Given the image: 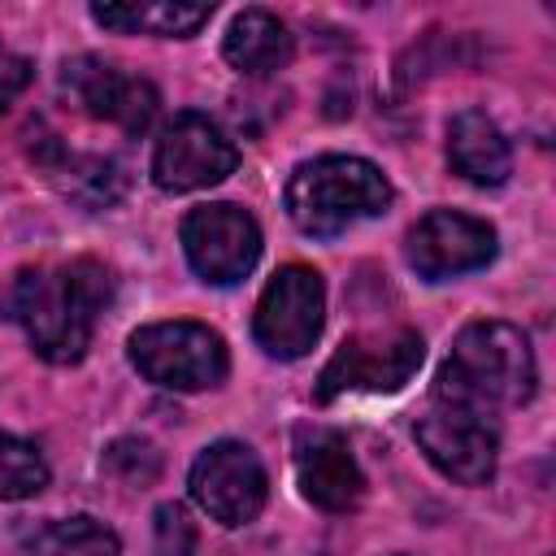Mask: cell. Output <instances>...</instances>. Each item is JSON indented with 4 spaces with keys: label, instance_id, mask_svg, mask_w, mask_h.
Masks as SVG:
<instances>
[{
    "label": "cell",
    "instance_id": "30bf717a",
    "mask_svg": "<svg viewBox=\"0 0 556 556\" xmlns=\"http://www.w3.org/2000/svg\"><path fill=\"white\" fill-rule=\"evenodd\" d=\"M182 252L204 282H239L261 256V226L239 204H200L182 222Z\"/></svg>",
    "mask_w": 556,
    "mask_h": 556
},
{
    "label": "cell",
    "instance_id": "7402d4cb",
    "mask_svg": "<svg viewBox=\"0 0 556 556\" xmlns=\"http://www.w3.org/2000/svg\"><path fill=\"white\" fill-rule=\"evenodd\" d=\"M26 83H30V61L17 56V52H9V48L0 43V117H4L9 104L26 91Z\"/></svg>",
    "mask_w": 556,
    "mask_h": 556
},
{
    "label": "cell",
    "instance_id": "2e32d148",
    "mask_svg": "<svg viewBox=\"0 0 556 556\" xmlns=\"http://www.w3.org/2000/svg\"><path fill=\"white\" fill-rule=\"evenodd\" d=\"M91 17L109 30L122 35H165V39H187L195 35L208 17L213 4H178V0H148V4H96Z\"/></svg>",
    "mask_w": 556,
    "mask_h": 556
},
{
    "label": "cell",
    "instance_id": "3957f363",
    "mask_svg": "<svg viewBox=\"0 0 556 556\" xmlns=\"http://www.w3.org/2000/svg\"><path fill=\"white\" fill-rule=\"evenodd\" d=\"M391 204V182L374 161L361 156H317L291 169L287 213L304 235H339Z\"/></svg>",
    "mask_w": 556,
    "mask_h": 556
},
{
    "label": "cell",
    "instance_id": "5b68a950",
    "mask_svg": "<svg viewBox=\"0 0 556 556\" xmlns=\"http://www.w3.org/2000/svg\"><path fill=\"white\" fill-rule=\"evenodd\" d=\"M321 313H326V287L321 274L308 265H282L252 313V334L256 343L278 356V361H295L304 356L317 334H321Z\"/></svg>",
    "mask_w": 556,
    "mask_h": 556
},
{
    "label": "cell",
    "instance_id": "7c38bea8",
    "mask_svg": "<svg viewBox=\"0 0 556 556\" xmlns=\"http://www.w3.org/2000/svg\"><path fill=\"white\" fill-rule=\"evenodd\" d=\"M65 87L78 96V104L91 113V117H104L113 126H122L126 135H139L152 126L156 117V87L139 74H126L100 56H78V61H65Z\"/></svg>",
    "mask_w": 556,
    "mask_h": 556
},
{
    "label": "cell",
    "instance_id": "d6986e66",
    "mask_svg": "<svg viewBox=\"0 0 556 556\" xmlns=\"http://www.w3.org/2000/svg\"><path fill=\"white\" fill-rule=\"evenodd\" d=\"M65 174H70V178H65V191H70L74 200L91 204V208L113 204V200L122 195V187H126L122 165L109 161V156H70V161H65Z\"/></svg>",
    "mask_w": 556,
    "mask_h": 556
},
{
    "label": "cell",
    "instance_id": "4fadbf2b",
    "mask_svg": "<svg viewBox=\"0 0 556 556\" xmlns=\"http://www.w3.org/2000/svg\"><path fill=\"white\" fill-rule=\"evenodd\" d=\"M295 478L304 500L326 513H348L365 495V473L352 456V443L330 426L295 430Z\"/></svg>",
    "mask_w": 556,
    "mask_h": 556
},
{
    "label": "cell",
    "instance_id": "e0dca14e",
    "mask_svg": "<svg viewBox=\"0 0 556 556\" xmlns=\"http://www.w3.org/2000/svg\"><path fill=\"white\" fill-rule=\"evenodd\" d=\"M30 556H122V543L96 517H70L43 526L30 543Z\"/></svg>",
    "mask_w": 556,
    "mask_h": 556
},
{
    "label": "cell",
    "instance_id": "9a60e30c",
    "mask_svg": "<svg viewBox=\"0 0 556 556\" xmlns=\"http://www.w3.org/2000/svg\"><path fill=\"white\" fill-rule=\"evenodd\" d=\"M295 43L287 35V26L269 13V9H243L235 13V22L226 26L222 39V56L239 70V74H274L291 61Z\"/></svg>",
    "mask_w": 556,
    "mask_h": 556
},
{
    "label": "cell",
    "instance_id": "44dd1931",
    "mask_svg": "<svg viewBox=\"0 0 556 556\" xmlns=\"http://www.w3.org/2000/svg\"><path fill=\"white\" fill-rule=\"evenodd\" d=\"M152 547H156V556H191L195 552V521L182 504H161L156 508Z\"/></svg>",
    "mask_w": 556,
    "mask_h": 556
},
{
    "label": "cell",
    "instance_id": "277c9868",
    "mask_svg": "<svg viewBox=\"0 0 556 556\" xmlns=\"http://www.w3.org/2000/svg\"><path fill=\"white\" fill-rule=\"evenodd\" d=\"M135 369L165 391H204L217 387L230 369L226 343L200 321H156L130 334Z\"/></svg>",
    "mask_w": 556,
    "mask_h": 556
},
{
    "label": "cell",
    "instance_id": "ac0fdd59",
    "mask_svg": "<svg viewBox=\"0 0 556 556\" xmlns=\"http://www.w3.org/2000/svg\"><path fill=\"white\" fill-rule=\"evenodd\" d=\"M48 486V460L35 443L0 430V500H30Z\"/></svg>",
    "mask_w": 556,
    "mask_h": 556
},
{
    "label": "cell",
    "instance_id": "7a4b0ae2",
    "mask_svg": "<svg viewBox=\"0 0 556 556\" xmlns=\"http://www.w3.org/2000/svg\"><path fill=\"white\" fill-rule=\"evenodd\" d=\"M539 365L530 339L508 321H469L439 378H434V404L469 408L478 417H495L500 408H517L534 395Z\"/></svg>",
    "mask_w": 556,
    "mask_h": 556
},
{
    "label": "cell",
    "instance_id": "9c48e42d",
    "mask_svg": "<svg viewBox=\"0 0 556 556\" xmlns=\"http://www.w3.org/2000/svg\"><path fill=\"white\" fill-rule=\"evenodd\" d=\"M239 148L204 113H178L152 152V182L161 191H200L235 174Z\"/></svg>",
    "mask_w": 556,
    "mask_h": 556
},
{
    "label": "cell",
    "instance_id": "8992f818",
    "mask_svg": "<svg viewBox=\"0 0 556 556\" xmlns=\"http://www.w3.org/2000/svg\"><path fill=\"white\" fill-rule=\"evenodd\" d=\"M191 500L217 521V526H248L261 517L265 495H269V478L261 456L239 443V439H222L213 447H204L187 473Z\"/></svg>",
    "mask_w": 556,
    "mask_h": 556
},
{
    "label": "cell",
    "instance_id": "6da1fadb",
    "mask_svg": "<svg viewBox=\"0 0 556 556\" xmlns=\"http://www.w3.org/2000/svg\"><path fill=\"white\" fill-rule=\"evenodd\" d=\"M113 300V274L78 256L70 265H35L4 287V317L17 321L30 348L52 365H74L91 348L96 317Z\"/></svg>",
    "mask_w": 556,
    "mask_h": 556
},
{
    "label": "cell",
    "instance_id": "5bb4252c",
    "mask_svg": "<svg viewBox=\"0 0 556 556\" xmlns=\"http://www.w3.org/2000/svg\"><path fill=\"white\" fill-rule=\"evenodd\" d=\"M447 161L460 178H469L478 187H500L513 174L508 139L482 109H460L447 122Z\"/></svg>",
    "mask_w": 556,
    "mask_h": 556
},
{
    "label": "cell",
    "instance_id": "52a82bcc",
    "mask_svg": "<svg viewBox=\"0 0 556 556\" xmlns=\"http://www.w3.org/2000/svg\"><path fill=\"white\" fill-rule=\"evenodd\" d=\"M421 365V334L417 330H374L352 334L334 348L317 378V400H334L343 391H400Z\"/></svg>",
    "mask_w": 556,
    "mask_h": 556
},
{
    "label": "cell",
    "instance_id": "ba28073f",
    "mask_svg": "<svg viewBox=\"0 0 556 556\" xmlns=\"http://www.w3.org/2000/svg\"><path fill=\"white\" fill-rule=\"evenodd\" d=\"M417 447L426 452V460L460 482V486H482L495 473V456H500V434L491 426V417H478L469 408H452V404H430L417 426Z\"/></svg>",
    "mask_w": 556,
    "mask_h": 556
},
{
    "label": "cell",
    "instance_id": "8fae6325",
    "mask_svg": "<svg viewBox=\"0 0 556 556\" xmlns=\"http://www.w3.org/2000/svg\"><path fill=\"white\" fill-rule=\"evenodd\" d=\"M404 256L408 265L430 278H456L469 269H482L495 256V230L482 217L469 213H452V208H430L404 239Z\"/></svg>",
    "mask_w": 556,
    "mask_h": 556
},
{
    "label": "cell",
    "instance_id": "ffe728a7",
    "mask_svg": "<svg viewBox=\"0 0 556 556\" xmlns=\"http://www.w3.org/2000/svg\"><path fill=\"white\" fill-rule=\"evenodd\" d=\"M104 465H109V473H117L126 486H148V482H156V473H161V452H156L148 439H117V443L104 452Z\"/></svg>",
    "mask_w": 556,
    "mask_h": 556
}]
</instances>
